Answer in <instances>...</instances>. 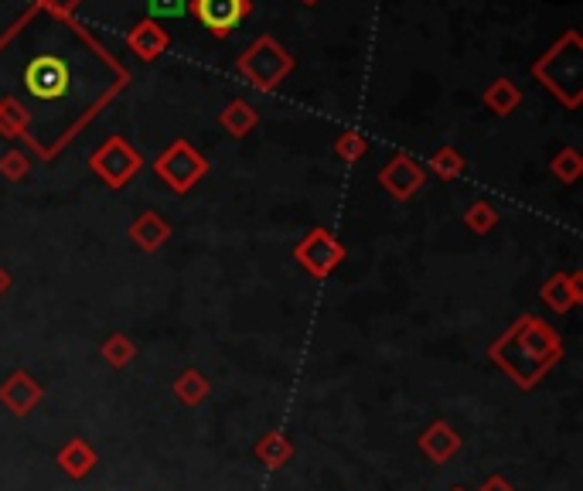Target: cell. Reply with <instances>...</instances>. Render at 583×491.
<instances>
[{
    "label": "cell",
    "mask_w": 583,
    "mask_h": 491,
    "mask_svg": "<svg viewBox=\"0 0 583 491\" xmlns=\"http://www.w3.org/2000/svg\"><path fill=\"white\" fill-rule=\"evenodd\" d=\"M488 355L515 386L532 389L556 362H560L563 341L543 318L522 314V318L491 345Z\"/></svg>",
    "instance_id": "6da1fadb"
},
{
    "label": "cell",
    "mask_w": 583,
    "mask_h": 491,
    "mask_svg": "<svg viewBox=\"0 0 583 491\" xmlns=\"http://www.w3.org/2000/svg\"><path fill=\"white\" fill-rule=\"evenodd\" d=\"M532 76H536V82H543L549 96H556V103H563L566 110H577L583 103V38L577 31H566L532 65Z\"/></svg>",
    "instance_id": "7a4b0ae2"
},
{
    "label": "cell",
    "mask_w": 583,
    "mask_h": 491,
    "mask_svg": "<svg viewBox=\"0 0 583 491\" xmlns=\"http://www.w3.org/2000/svg\"><path fill=\"white\" fill-rule=\"evenodd\" d=\"M236 69L253 89H260V93H277L283 82H287L290 72H294V55H290L273 35H263L239 55Z\"/></svg>",
    "instance_id": "3957f363"
},
{
    "label": "cell",
    "mask_w": 583,
    "mask_h": 491,
    "mask_svg": "<svg viewBox=\"0 0 583 491\" xmlns=\"http://www.w3.org/2000/svg\"><path fill=\"white\" fill-rule=\"evenodd\" d=\"M140 168H144V157L137 154V147H133L127 137H106L103 144L89 154V171L113 191L127 188L140 174Z\"/></svg>",
    "instance_id": "277c9868"
},
{
    "label": "cell",
    "mask_w": 583,
    "mask_h": 491,
    "mask_svg": "<svg viewBox=\"0 0 583 491\" xmlns=\"http://www.w3.org/2000/svg\"><path fill=\"white\" fill-rule=\"evenodd\" d=\"M154 171L171 191L188 195V191L208 174V161H205V154H198L195 147L188 144V140H174V144H168L157 154Z\"/></svg>",
    "instance_id": "5b68a950"
},
{
    "label": "cell",
    "mask_w": 583,
    "mask_h": 491,
    "mask_svg": "<svg viewBox=\"0 0 583 491\" xmlns=\"http://www.w3.org/2000/svg\"><path fill=\"white\" fill-rule=\"evenodd\" d=\"M345 256H348V249L341 246V239L328 229H311L294 249V260L318 280L331 277V273L345 263Z\"/></svg>",
    "instance_id": "8992f818"
},
{
    "label": "cell",
    "mask_w": 583,
    "mask_h": 491,
    "mask_svg": "<svg viewBox=\"0 0 583 491\" xmlns=\"http://www.w3.org/2000/svg\"><path fill=\"white\" fill-rule=\"evenodd\" d=\"M379 185L382 191H389V198H396V202H410L416 191L427 185V168H423L416 157L399 151L379 168Z\"/></svg>",
    "instance_id": "52a82bcc"
},
{
    "label": "cell",
    "mask_w": 583,
    "mask_h": 491,
    "mask_svg": "<svg viewBox=\"0 0 583 491\" xmlns=\"http://www.w3.org/2000/svg\"><path fill=\"white\" fill-rule=\"evenodd\" d=\"M188 11L202 21V28L212 31L215 38H229L239 28L249 11H253V0H188Z\"/></svg>",
    "instance_id": "ba28073f"
},
{
    "label": "cell",
    "mask_w": 583,
    "mask_h": 491,
    "mask_svg": "<svg viewBox=\"0 0 583 491\" xmlns=\"http://www.w3.org/2000/svg\"><path fill=\"white\" fill-rule=\"evenodd\" d=\"M41 399H45V389H41V382L24 369H14L11 376L0 382V406L14 416L35 413L41 406Z\"/></svg>",
    "instance_id": "9c48e42d"
},
{
    "label": "cell",
    "mask_w": 583,
    "mask_h": 491,
    "mask_svg": "<svg viewBox=\"0 0 583 491\" xmlns=\"http://www.w3.org/2000/svg\"><path fill=\"white\" fill-rule=\"evenodd\" d=\"M416 447H420V454L430 457L433 464H447L451 457L461 454L464 440L447 420H433L430 427L420 434V440H416Z\"/></svg>",
    "instance_id": "30bf717a"
},
{
    "label": "cell",
    "mask_w": 583,
    "mask_h": 491,
    "mask_svg": "<svg viewBox=\"0 0 583 491\" xmlns=\"http://www.w3.org/2000/svg\"><path fill=\"white\" fill-rule=\"evenodd\" d=\"M539 297H543V304L549 311L570 314L573 307L583 301V277L580 273H556V277H549L546 284L539 287Z\"/></svg>",
    "instance_id": "8fae6325"
},
{
    "label": "cell",
    "mask_w": 583,
    "mask_h": 491,
    "mask_svg": "<svg viewBox=\"0 0 583 491\" xmlns=\"http://www.w3.org/2000/svg\"><path fill=\"white\" fill-rule=\"evenodd\" d=\"M127 45H130V52L140 58V62H157V58L168 52L171 38H168V31H164L157 21L144 18V21H137V24L130 28Z\"/></svg>",
    "instance_id": "7c38bea8"
},
{
    "label": "cell",
    "mask_w": 583,
    "mask_h": 491,
    "mask_svg": "<svg viewBox=\"0 0 583 491\" xmlns=\"http://www.w3.org/2000/svg\"><path fill=\"white\" fill-rule=\"evenodd\" d=\"M55 464H58V468H62L65 474H69V478L82 481V478H86V474H93V468L99 464V454L93 451V444H89V440L72 437L69 444L58 447Z\"/></svg>",
    "instance_id": "4fadbf2b"
},
{
    "label": "cell",
    "mask_w": 583,
    "mask_h": 491,
    "mask_svg": "<svg viewBox=\"0 0 583 491\" xmlns=\"http://www.w3.org/2000/svg\"><path fill=\"white\" fill-rule=\"evenodd\" d=\"M168 239H171V226L164 222V215L140 212L137 219L130 222V243L137 249H144V253H157Z\"/></svg>",
    "instance_id": "5bb4252c"
},
{
    "label": "cell",
    "mask_w": 583,
    "mask_h": 491,
    "mask_svg": "<svg viewBox=\"0 0 583 491\" xmlns=\"http://www.w3.org/2000/svg\"><path fill=\"white\" fill-rule=\"evenodd\" d=\"M219 127L226 130L229 137L243 140V137H249V133H253L256 127H260V113H256V106L249 103V99L236 96V99H229L226 110L219 113Z\"/></svg>",
    "instance_id": "9a60e30c"
},
{
    "label": "cell",
    "mask_w": 583,
    "mask_h": 491,
    "mask_svg": "<svg viewBox=\"0 0 583 491\" xmlns=\"http://www.w3.org/2000/svg\"><path fill=\"white\" fill-rule=\"evenodd\" d=\"M481 99H485V106L495 116H512L522 106V89L515 86L512 79L502 76V79H491L488 82V89H485V96H481Z\"/></svg>",
    "instance_id": "2e32d148"
},
{
    "label": "cell",
    "mask_w": 583,
    "mask_h": 491,
    "mask_svg": "<svg viewBox=\"0 0 583 491\" xmlns=\"http://www.w3.org/2000/svg\"><path fill=\"white\" fill-rule=\"evenodd\" d=\"M256 461L266 464V468H283V464L294 461V444H290L287 434H277V430H270V434L260 437V444L253 447Z\"/></svg>",
    "instance_id": "e0dca14e"
},
{
    "label": "cell",
    "mask_w": 583,
    "mask_h": 491,
    "mask_svg": "<svg viewBox=\"0 0 583 491\" xmlns=\"http://www.w3.org/2000/svg\"><path fill=\"white\" fill-rule=\"evenodd\" d=\"M208 393H212V382L202 369H185L174 379V399H181L185 406H202Z\"/></svg>",
    "instance_id": "ac0fdd59"
},
{
    "label": "cell",
    "mask_w": 583,
    "mask_h": 491,
    "mask_svg": "<svg viewBox=\"0 0 583 491\" xmlns=\"http://www.w3.org/2000/svg\"><path fill=\"white\" fill-rule=\"evenodd\" d=\"M427 164L440 181H457L464 171H468V161H464V154L457 151V147H437Z\"/></svg>",
    "instance_id": "d6986e66"
},
{
    "label": "cell",
    "mask_w": 583,
    "mask_h": 491,
    "mask_svg": "<svg viewBox=\"0 0 583 491\" xmlns=\"http://www.w3.org/2000/svg\"><path fill=\"white\" fill-rule=\"evenodd\" d=\"M0 133H4L7 140L11 137L24 140L31 133V116L21 103H14V99H0Z\"/></svg>",
    "instance_id": "ffe728a7"
},
{
    "label": "cell",
    "mask_w": 583,
    "mask_h": 491,
    "mask_svg": "<svg viewBox=\"0 0 583 491\" xmlns=\"http://www.w3.org/2000/svg\"><path fill=\"white\" fill-rule=\"evenodd\" d=\"M99 355H103L110 369H127V365L137 359V345H133L127 335H110L103 341V348H99Z\"/></svg>",
    "instance_id": "44dd1931"
},
{
    "label": "cell",
    "mask_w": 583,
    "mask_h": 491,
    "mask_svg": "<svg viewBox=\"0 0 583 491\" xmlns=\"http://www.w3.org/2000/svg\"><path fill=\"white\" fill-rule=\"evenodd\" d=\"M549 171H553V178L563 181V185H573V181H580V174H583V157H580V151H573V147H563V151L553 157Z\"/></svg>",
    "instance_id": "7402d4cb"
},
{
    "label": "cell",
    "mask_w": 583,
    "mask_h": 491,
    "mask_svg": "<svg viewBox=\"0 0 583 491\" xmlns=\"http://www.w3.org/2000/svg\"><path fill=\"white\" fill-rule=\"evenodd\" d=\"M335 154L345 164H355L369 154V140H365V133H358V130H341L335 137Z\"/></svg>",
    "instance_id": "603a6c76"
},
{
    "label": "cell",
    "mask_w": 583,
    "mask_h": 491,
    "mask_svg": "<svg viewBox=\"0 0 583 491\" xmlns=\"http://www.w3.org/2000/svg\"><path fill=\"white\" fill-rule=\"evenodd\" d=\"M464 226H468L474 236H488L491 229L498 226V212H495V205H488V202H474L468 212H464Z\"/></svg>",
    "instance_id": "cb8c5ba5"
},
{
    "label": "cell",
    "mask_w": 583,
    "mask_h": 491,
    "mask_svg": "<svg viewBox=\"0 0 583 491\" xmlns=\"http://www.w3.org/2000/svg\"><path fill=\"white\" fill-rule=\"evenodd\" d=\"M28 171H31V161H28V154L24 151H4L0 154V178L4 181H11V185H18V181L28 178Z\"/></svg>",
    "instance_id": "d4e9b609"
},
{
    "label": "cell",
    "mask_w": 583,
    "mask_h": 491,
    "mask_svg": "<svg viewBox=\"0 0 583 491\" xmlns=\"http://www.w3.org/2000/svg\"><path fill=\"white\" fill-rule=\"evenodd\" d=\"M147 11H151V21L161 18H185L188 14V0H147Z\"/></svg>",
    "instance_id": "484cf974"
},
{
    "label": "cell",
    "mask_w": 583,
    "mask_h": 491,
    "mask_svg": "<svg viewBox=\"0 0 583 491\" xmlns=\"http://www.w3.org/2000/svg\"><path fill=\"white\" fill-rule=\"evenodd\" d=\"M35 4L45 7V11H52V14H65V18H72L82 0H35Z\"/></svg>",
    "instance_id": "4316f807"
},
{
    "label": "cell",
    "mask_w": 583,
    "mask_h": 491,
    "mask_svg": "<svg viewBox=\"0 0 583 491\" xmlns=\"http://www.w3.org/2000/svg\"><path fill=\"white\" fill-rule=\"evenodd\" d=\"M481 491H515V488L508 485V481L502 478V474H491V478L485 481V485H481Z\"/></svg>",
    "instance_id": "83f0119b"
},
{
    "label": "cell",
    "mask_w": 583,
    "mask_h": 491,
    "mask_svg": "<svg viewBox=\"0 0 583 491\" xmlns=\"http://www.w3.org/2000/svg\"><path fill=\"white\" fill-rule=\"evenodd\" d=\"M11 287H14V277H11V273L4 270V266H0V297H4V294H7V290H11Z\"/></svg>",
    "instance_id": "f1b7e54d"
},
{
    "label": "cell",
    "mask_w": 583,
    "mask_h": 491,
    "mask_svg": "<svg viewBox=\"0 0 583 491\" xmlns=\"http://www.w3.org/2000/svg\"><path fill=\"white\" fill-rule=\"evenodd\" d=\"M301 4H307V7H314V4H321V0H301Z\"/></svg>",
    "instance_id": "f546056e"
},
{
    "label": "cell",
    "mask_w": 583,
    "mask_h": 491,
    "mask_svg": "<svg viewBox=\"0 0 583 491\" xmlns=\"http://www.w3.org/2000/svg\"><path fill=\"white\" fill-rule=\"evenodd\" d=\"M451 491H468V488H461V485H457V488H451Z\"/></svg>",
    "instance_id": "4dcf8cb0"
}]
</instances>
